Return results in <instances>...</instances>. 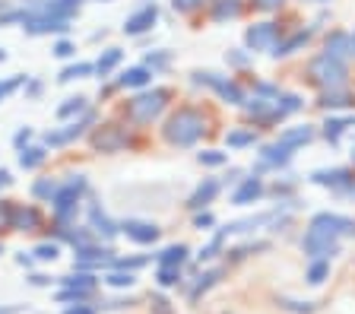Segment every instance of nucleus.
Returning <instances> with one entry per match:
<instances>
[{"label": "nucleus", "instance_id": "nucleus-1", "mask_svg": "<svg viewBox=\"0 0 355 314\" xmlns=\"http://www.w3.org/2000/svg\"><path fill=\"white\" fill-rule=\"evenodd\" d=\"M203 130H207L203 114H200L197 108H181V112H175L168 118V124H165V140H168L171 146H193V143L203 137Z\"/></svg>", "mask_w": 355, "mask_h": 314}, {"label": "nucleus", "instance_id": "nucleus-2", "mask_svg": "<svg viewBox=\"0 0 355 314\" xmlns=\"http://www.w3.org/2000/svg\"><path fill=\"white\" fill-rule=\"evenodd\" d=\"M165 102H168V92L165 89L140 92V96L130 98V105H127V118H130L133 124H153V121L162 114Z\"/></svg>", "mask_w": 355, "mask_h": 314}, {"label": "nucleus", "instance_id": "nucleus-3", "mask_svg": "<svg viewBox=\"0 0 355 314\" xmlns=\"http://www.w3.org/2000/svg\"><path fill=\"white\" fill-rule=\"evenodd\" d=\"M86 191V178L83 175H70V178L64 181V184L58 187V194H54V213H58V219H70L76 213V207H80V194Z\"/></svg>", "mask_w": 355, "mask_h": 314}, {"label": "nucleus", "instance_id": "nucleus-4", "mask_svg": "<svg viewBox=\"0 0 355 314\" xmlns=\"http://www.w3.org/2000/svg\"><path fill=\"white\" fill-rule=\"evenodd\" d=\"M311 76H314V82H320L324 89H340L343 82H346V64L330 58V54H320V58L311 64Z\"/></svg>", "mask_w": 355, "mask_h": 314}, {"label": "nucleus", "instance_id": "nucleus-5", "mask_svg": "<svg viewBox=\"0 0 355 314\" xmlns=\"http://www.w3.org/2000/svg\"><path fill=\"white\" fill-rule=\"evenodd\" d=\"M193 86H209V89L216 92V96L222 98V102H229V105H244V92L238 89L235 82L229 80V76H219V73H203V70H197L193 73Z\"/></svg>", "mask_w": 355, "mask_h": 314}, {"label": "nucleus", "instance_id": "nucleus-6", "mask_svg": "<svg viewBox=\"0 0 355 314\" xmlns=\"http://www.w3.org/2000/svg\"><path fill=\"white\" fill-rule=\"evenodd\" d=\"M22 29L29 32V35H51V32H67L70 29V19H60V16H51V13H26L22 19Z\"/></svg>", "mask_w": 355, "mask_h": 314}, {"label": "nucleus", "instance_id": "nucleus-7", "mask_svg": "<svg viewBox=\"0 0 355 314\" xmlns=\"http://www.w3.org/2000/svg\"><path fill=\"white\" fill-rule=\"evenodd\" d=\"M130 143V137H127L124 128H118V124H102V128L92 134V146H96L98 152H121Z\"/></svg>", "mask_w": 355, "mask_h": 314}, {"label": "nucleus", "instance_id": "nucleus-8", "mask_svg": "<svg viewBox=\"0 0 355 314\" xmlns=\"http://www.w3.org/2000/svg\"><path fill=\"white\" fill-rule=\"evenodd\" d=\"M86 124H92V112L83 114V121L64 124V128H58V130H48V137H44V146H67V143L80 140V137L86 134Z\"/></svg>", "mask_w": 355, "mask_h": 314}, {"label": "nucleus", "instance_id": "nucleus-9", "mask_svg": "<svg viewBox=\"0 0 355 314\" xmlns=\"http://www.w3.org/2000/svg\"><path fill=\"white\" fill-rule=\"evenodd\" d=\"M311 225L324 229V232L333 235V238H343V235H355V219L340 216V213H318V216L311 219Z\"/></svg>", "mask_w": 355, "mask_h": 314}, {"label": "nucleus", "instance_id": "nucleus-10", "mask_svg": "<svg viewBox=\"0 0 355 314\" xmlns=\"http://www.w3.org/2000/svg\"><path fill=\"white\" fill-rule=\"evenodd\" d=\"M121 232L130 241H137V245H153V241H159V229H155L153 223H143V219H127V223L121 225Z\"/></svg>", "mask_w": 355, "mask_h": 314}, {"label": "nucleus", "instance_id": "nucleus-11", "mask_svg": "<svg viewBox=\"0 0 355 314\" xmlns=\"http://www.w3.org/2000/svg\"><path fill=\"white\" fill-rule=\"evenodd\" d=\"M155 19H159V7H155V3H149V7L137 10V13L127 19L124 32H127V35H143V32H149L155 26Z\"/></svg>", "mask_w": 355, "mask_h": 314}, {"label": "nucleus", "instance_id": "nucleus-12", "mask_svg": "<svg viewBox=\"0 0 355 314\" xmlns=\"http://www.w3.org/2000/svg\"><path fill=\"white\" fill-rule=\"evenodd\" d=\"M244 42H248V48H254V51H266V48H273V42H276V26L273 23L251 26L248 35H244Z\"/></svg>", "mask_w": 355, "mask_h": 314}, {"label": "nucleus", "instance_id": "nucleus-13", "mask_svg": "<svg viewBox=\"0 0 355 314\" xmlns=\"http://www.w3.org/2000/svg\"><path fill=\"white\" fill-rule=\"evenodd\" d=\"M111 247H102V245H83V247H76V263L80 267H98V263H108L111 261Z\"/></svg>", "mask_w": 355, "mask_h": 314}, {"label": "nucleus", "instance_id": "nucleus-14", "mask_svg": "<svg viewBox=\"0 0 355 314\" xmlns=\"http://www.w3.org/2000/svg\"><path fill=\"white\" fill-rule=\"evenodd\" d=\"M314 184H324V187H333V191H346L349 187V172L346 168H318V172L311 175Z\"/></svg>", "mask_w": 355, "mask_h": 314}, {"label": "nucleus", "instance_id": "nucleus-15", "mask_svg": "<svg viewBox=\"0 0 355 314\" xmlns=\"http://www.w3.org/2000/svg\"><path fill=\"white\" fill-rule=\"evenodd\" d=\"M89 229H92V232H98V235H105V238H114V235H118V225L111 223L108 213H105L98 203H92V207H89Z\"/></svg>", "mask_w": 355, "mask_h": 314}, {"label": "nucleus", "instance_id": "nucleus-16", "mask_svg": "<svg viewBox=\"0 0 355 314\" xmlns=\"http://www.w3.org/2000/svg\"><path fill=\"white\" fill-rule=\"evenodd\" d=\"M260 194H263V181H260V178H244L241 187H238L235 194H232V203H238V207H248V203H254Z\"/></svg>", "mask_w": 355, "mask_h": 314}, {"label": "nucleus", "instance_id": "nucleus-17", "mask_svg": "<svg viewBox=\"0 0 355 314\" xmlns=\"http://www.w3.org/2000/svg\"><path fill=\"white\" fill-rule=\"evenodd\" d=\"M288 159H292V150L282 146V143H273V146H266V150L260 152V168H279Z\"/></svg>", "mask_w": 355, "mask_h": 314}, {"label": "nucleus", "instance_id": "nucleus-18", "mask_svg": "<svg viewBox=\"0 0 355 314\" xmlns=\"http://www.w3.org/2000/svg\"><path fill=\"white\" fill-rule=\"evenodd\" d=\"M38 225H42L38 209H32V207H13V229H19V232H35Z\"/></svg>", "mask_w": 355, "mask_h": 314}, {"label": "nucleus", "instance_id": "nucleus-19", "mask_svg": "<svg viewBox=\"0 0 355 314\" xmlns=\"http://www.w3.org/2000/svg\"><path fill=\"white\" fill-rule=\"evenodd\" d=\"M216 194H219V181H216V178H207V181H203V184H200L197 191L191 194L187 207H191V209L207 207V203H213V200H216Z\"/></svg>", "mask_w": 355, "mask_h": 314}, {"label": "nucleus", "instance_id": "nucleus-20", "mask_svg": "<svg viewBox=\"0 0 355 314\" xmlns=\"http://www.w3.org/2000/svg\"><path fill=\"white\" fill-rule=\"evenodd\" d=\"M149 80H153V70H149L146 64H143V67H130V70H124L118 82L124 86V89H143V86H146Z\"/></svg>", "mask_w": 355, "mask_h": 314}, {"label": "nucleus", "instance_id": "nucleus-21", "mask_svg": "<svg viewBox=\"0 0 355 314\" xmlns=\"http://www.w3.org/2000/svg\"><path fill=\"white\" fill-rule=\"evenodd\" d=\"M327 54H330V58H336V60H346L349 54H355L352 51V38L343 35V32H333V35L327 38Z\"/></svg>", "mask_w": 355, "mask_h": 314}, {"label": "nucleus", "instance_id": "nucleus-22", "mask_svg": "<svg viewBox=\"0 0 355 314\" xmlns=\"http://www.w3.org/2000/svg\"><path fill=\"white\" fill-rule=\"evenodd\" d=\"M121 60H124V51L121 48H108V51H102L98 54V60H96V73L98 76H108L111 70L118 67Z\"/></svg>", "mask_w": 355, "mask_h": 314}, {"label": "nucleus", "instance_id": "nucleus-23", "mask_svg": "<svg viewBox=\"0 0 355 314\" xmlns=\"http://www.w3.org/2000/svg\"><path fill=\"white\" fill-rule=\"evenodd\" d=\"M187 245H171V247H165L162 254H159V267H181V263L187 261Z\"/></svg>", "mask_w": 355, "mask_h": 314}, {"label": "nucleus", "instance_id": "nucleus-24", "mask_svg": "<svg viewBox=\"0 0 355 314\" xmlns=\"http://www.w3.org/2000/svg\"><path fill=\"white\" fill-rule=\"evenodd\" d=\"M44 146H22L19 150V165L26 168V172H32V168H38V165L44 162Z\"/></svg>", "mask_w": 355, "mask_h": 314}, {"label": "nucleus", "instance_id": "nucleus-25", "mask_svg": "<svg viewBox=\"0 0 355 314\" xmlns=\"http://www.w3.org/2000/svg\"><path fill=\"white\" fill-rule=\"evenodd\" d=\"M311 137H314V130L304 124V128H292V130H286V134L279 137V143L282 146H288V150H295V146H302V143H308Z\"/></svg>", "mask_w": 355, "mask_h": 314}, {"label": "nucleus", "instance_id": "nucleus-26", "mask_svg": "<svg viewBox=\"0 0 355 314\" xmlns=\"http://www.w3.org/2000/svg\"><path fill=\"white\" fill-rule=\"evenodd\" d=\"M89 112V102L83 96H76V98H67L64 105L58 108V118L60 121H67V118H76V114H86Z\"/></svg>", "mask_w": 355, "mask_h": 314}, {"label": "nucleus", "instance_id": "nucleus-27", "mask_svg": "<svg viewBox=\"0 0 355 314\" xmlns=\"http://www.w3.org/2000/svg\"><path fill=\"white\" fill-rule=\"evenodd\" d=\"M355 124V118H330L327 121V128H324V134H327V140L330 143H336L343 137V130L346 128H352Z\"/></svg>", "mask_w": 355, "mask_h": 314}, {"label": "nucleus", "instance_id": "nucleus-28", "mask_svg": "<svg viewBox=\"0 0 355 314\" xmlns=\"http://www.w3.org/2000/svg\"><path fill=\"white\" fill-rule=\"evenodd\" d=\"M304 42H308V32H298V35H292L288 38V42H282V45H273V58H286V54H292L295 51V48H302Z\"/></svg>", "mask_w": 355, "mask_h": 314}, {"label": "nucleus", "instance_id": "nucleus-29", "mask_svg": "<svg viewBox=\"0 0 355 314\" xmlns=\"http://www.w3.org/2000/svg\"><path fill=\"white\" fill-rule=\"evenodd\" d=\"M96 70V64H70V67H64L60 70V76L58 80L60 82H70V80H83V76H89Z\"/></svg>", "mask_w": 355, "mask_h": 314}, {"label": "nucleus", "instance_id": "nucleus-30", "mask_svg": "<svg viewBox=\"0 0 355 314\" xmlns=\"http://www.w3.org/2000/svg\"><path fill=\"white\" fill-rule=\"evenodd\" d=\"M64 286H67V289L92 292V289H96V277H89V273H73V277H64Z\"/></svg>", "mask_w": 355, "mask_h": 314}, {"label": "nucleus", "instance_id": "nucleus-31", "mask_svg": "<svg viewBox=\"0 0 355 314\" xmlns=\"http://www.w3.org/2000/svg\"><path fill=\"white\" fill-rule=\"evenodd\" d=\"M58 181H51V178H42V181H35L32 184V194L38 197V200H54V194H58Z\"/></svg>", "mask_w": 355, "mask_h": 314}, {"label": "nucleus", "instance_id": "nucleus-32", "mask_svg": "<svg viewBox=\"0 0 355 314\" xmlns=\"http://www.w3.org/2000/svg\"><path fill=\"white\" fill-rule=\"evenodd\" d=\"M327 277H330V261H314L308 267V283L311 286H320Z\"/></svg>", "mask_w": 355, "mask_h": 314}, {"label": "nucleus", "instance_id": "nucleus-33", "mask_svg": "<svg viewBox=\"0 0 355 314\" xmlns=\"http://www.w3.org/2000/svg\"><path fill=\"white\" fill-rule=\"evenodd\" d=\"M232 16H238V0H219L213 10V19L222 23V19H232Z\"/></svg>", "mask_w": 355, "mask_h": 314}, {"label": "nucleus", "instance_id": "nucleus-34", "mask_svg": "<svg viewBox=\"0 0 355 314\" xmlns=\"http://www.w3.org/2000/svg\"><path fill=\"white\" fill-rule=\"evenodd\" d=\"M254 140H257V137H254L251 130H232V134L225 137V143L235 146V150H241V146H254Z\"/></svg>", "mask_w": 355, "mask_h": 314}, {"label": "nucleus", "instance_id": "nucleus-35", "mask_svg": "<svg viewBox=\"0 0 355 314\" xmlns=\"http://www.w3.org/2000/svg\"><path fill=\"white\" fill-rule=\"evenodd\" d=\"M219 277H222V270H209V273H203V277L197 279V286H193V289H191V299H197L200 292H207L209 286H213Z\"/></svg>", "mask_w": 355, "mask_h": 314}, {"label": "nucleus", "instance_id": "nucleus-36", "mask_svg": "<svg viewBox=\"0 0 355 314\" xmlns=\"http://www.w3.org/2000/svg\"><path fill=\"white\" fill-rule=\"evenodd\" d=\"M171 64V54L168 51H149L146 54V67L149 70H162V67H168Z\"/></svg>", "mask_w": 355, "mask_h": 314}, {"label": "nucleus", "instance_id": "nucleus-37", "mask_svg": "<svg viewBox=\"0 0 355 314\" xmlns=\"http://www.w3.org/2000/svg\"><path fill=\"white\" fill-rule=\"evenodd\" d=\"M181 283V267H159V286H178Z\"/></svg>", "mask_w": 355, "mask_h": 314}, {"label": "nucleus", "instance_id": "nucleus-38", "mask_svg": "<svg viewBox=\"0 0 355 314\" xmlns=\"http://www.w3.org/2000/svg\"><path fill=\"white\" fill-rule=\"evenodd\" d=\"M105 283L114 286V289H124V286H133V283H137V277H133L130 270H127V273H108V277H105Z\"/></svg>", "mask_w": 355, "mask_h": 314}, {"label": "nucleus", "instance_id": "nucleus-39", "mask_svg": "<svg viewBox=\"0 0 355 314\" xmlns=\"http://www.w3.org/2000/svg\"><path fill=\"white\" fill-rule=\"evenodd\" d=\"M197 159H200V165H225V162H229V156H225V152H219V150H203Z\"/></svg>", "mask_w": 355, "mask_h": 314}, {"label": "nucleus", "instance_id": "nucleus-40", "mask_svg": "<svg viewBox=\"0 0 355 314\" xmlns=\"http://www.w3.org/2000/svg\"><path fill=\"white\" fill-rule=\"evenodd\" d=\"M320 105H327V108H343V105H349V96H346V92L330 89L324 98H320Z\"/></svg>", "mask_w": 355, "mask_h": 314}, {"label": "nucleus", "instance_id": "nucleus-41", "mask_svg": "<svg viewBox=\"0 0 355 314\" xmlns=\"http://www.w3.org/2000/svg\"><path fill=\"white\" fill-rule=\"evenodd\" d=\"M222 238H225V232H219L213 241H209L203 251H200V261H209V257H216V251H219V245H222Z\"/></svg>", "mask_w": 355, "mask_h": 314}, {"label": "nucleus", "instance_id": "nucleus-42", "mask_svg": "<svg viewBox=\"0 0 355 314\" xmlns=\"http://www.w3.org/2000/svg\"><path fill=\"white\" fill-rule=\"evenodd\" d=\"M0 229H13V207L0 200Z\"/></svg>", "mask_w": 355, "mask_h": 314}, {"label": "nucleus", "instance_id": "nucleus-43", "mask_svg": "<svg viewBox=\"0 0 355 314\" xmlns=\"http://www.w3.org/2000/svg\"><path fill=\"white\" fill-rule=\"evenodd\" d=\"M58 254H60L58 245H38L35 247V257H38V261H54Z\"/></svg>", "mask_w": 355, "mask_h": 314}, {"label": "nucleus", "instance_id": "nucleus-44", "mask_svg": "<svg viewBox=\"0 0 355 314\" xmlns=\"http://www.w3.org/2000/svg\"><path fill=\"white\" fill-rule=\"evenodd\" d=\"M54 54H58V58H73V54H76V45H73V42H67V38H64V42H58V45H54Z\"/></svg>", "mask_w": 355, "mask_h": 314}, {"label": "nucleus", "instance_id": "nucleus-45", "mask_svg": "<svg viewBox=\"0 0 355 314\" xmlns=\"http://www.w3.org/2000/svg\"><path fill=\"white\" fill-rule=\"evenodd\" d=\"M171 7H175L178 13H191L193 7H200V0H171Z\"/></svg>", "mask_w": 355, "mask_h": 314}, {"label": "nucleus", "instance_id": "nucleus-46", "mask_svg": "<svg viewBox=\"0 0 355 314\" xmlns=\"http://www.w3.org/2000/svg\"><path fill=\"white\" fill-rule=\"evenodd\" d=\"M282 305H286L288 308V311H298V314H308V311H314V305H311V302H304V305H302V302H282Z\"/></svg>", "mask_w": 355, "mask_h": 314}, {"label": "nucleus", "instance_id": "nucleus-47", "mask_svg": "<svg viewBox=\"0 0 355 314\" xmlns=\"http://www.w3.org/2000/svg\"><path fill=\"white\" fill-rule=\"evenodd\" d=\"M29 140H32V130H29V128H22L19 134L13 137V143H16V146H19V150H22V146H29Z\"/></svg>", "mask_w": 355, "mask_h": 314}, {"label": "nucleus", "instance_id": "nucleus-48", "mask_svg": "<svg viewBox=\"0 0 355 314\" xmlns=\"http://www.w3.org/2000/svg\"><path fill=\"white\" fill-rule=\"evenodd\" d=\"M143 257H133V261H118V267H124V270H137V267H143Z\"/></svg>", "mask_w": 355, "mask_h": 314}, {"label": "nucleus", "instance_id": "nucleus-49", "mask_svg": "<svg viewBox=\"0 0 355 314\" xmlns=\"http://www.w3.org/2000/svg\"><path fill=\"white\" fill-rule=\"evenodd\" d=\"M286 0H257V7H263V10H279Z\"/></svg>", "mask_w": 355, "mask_h": 314}, {"label": "nucleus", "instance_id": "nucleus-50", "mask_svg": "<svg viewBox=\"0 0 355 314\" xmlns=\"http://www.w3.org/2000/svg\"><path fill=\"white\" fill-rule=\"evenodd\" d=\"M209 225H213V216H209V213L197 216V229H200V232H203V229H209Z\"/></svg>", "mask_w": 355, "mask_h": 314}, {"label": "nucleus", "instance_id": "nucleus-51", "mask_svg": "<svg viewBox=\"0 0 355 314\" xmlns=\"http://www.w3.org/2000/svg\"><path fill=\"white\" fill-rule=\"evenodd\" d=\"M64 314H96L92 308H86V305H76V308H67Z\"/></svg>", "mask_w": 355, "mask_h": 314}, {"label": "nucleus", "instance_id": "nucleus-52", "mask_svg": "<svg viewBox=\"0 0 355 314\" xmlns=\"http://www.w3.org/2000/svg\"><path fill=\"white\" fill-rule=\"evenodd\" d=\"M13 184V178H10V172L7 168H0V187H10Z\"/></svg>", "mask_w": 355, "mask_h": 314}, {"label": "nucleus", "instance_id": "nucleus-53", "mask_svg": "<svg viewBox=\"0 0 355 314\" xmlns=\"http://www.w3.org/2000/svg\"><path fill=\"white\" fill-rule=\"evenodd\" d=\"M229 60L235 64V67H244V64H248V58H244V54H229Z\"/></svg>", "mask_w": 355, "mask_h": 314}, {"label": "nucleus", "instance_id": "nucleus-54", "mask_svg": "<svg viewBox=\"0 0 355 314\" xmlns=\"http://www.w3.org/2000/svg\"><path fill=\"white\" fill-rule=\"evenodd\" d=\"M32 283H35V286H48L51 279H48V277H32Z\"/></svg>", "mask_w": 355, "mask_h": 314}, {"label": "nucleus", "instance_id": "nucleus-55", "mask_svg": "<svg viewBox=\"0 0 355 314\" xmlns=\"http://www.w3.org/2000/svg\"><path fill=\"white\" fill-rule=\"evenodd\" d=\"M3 60H7V51H3V48H0V64H3Z\"/></svg>", "mask_w": 355, "mask_h": 314}, {"label": "nucleus", "instance_id": "nucleus-56", "mask_svg": "<svg viewBox=\"0 0 355 314\" xmlns=\"http://www.w3.org/2000/svg\"><path fill=\"white\" fill-rule=\"evenodd\" d=\"M3 10H7V0H0V13H3Z\"/></svg>", "mask_w": 355, "mask_h": 314}, {"label": "nucleus", "instance_id": "nucleus-57", "mask_svg": "<svg viewBox=\"0 0 355 314\" xmlns=\"http://www.w3.org/2000/svg\"><path fill=\"white\" fill-rule=\"evenodd\" d=\"M352 51H355V35H352Z\"/></svg>", "mask_w": 355, "mask_h": 314}, {"label": "nucleus", "instance_id": "nucleus-58", "mask_svg": "<svg viewBox=\"0 0 355 314\" xmlns=\"http://www.w3.org/2000/svg\"><path fill=\"white\" fill-rule=\"evenodd\" d=\"M0 254H3V245H0Z\"/></svg>", "mask_w": 355, "mask_h": 314}]
</instances>
